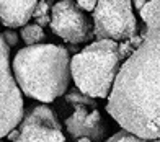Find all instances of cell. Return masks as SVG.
I'll return each mask as SVG.
<instances>
[{
	"label": "cell",
	"instance_id": "1",
	"mask_svg": "<svg viewBox=\"0 0 160 142\" xmlns=\"http://www.w3.org/2000/svg\"><path fill=\"white\" fill-rule=\"evenodd\" d=\"M142 44L122 62L106 111L142 139L160 137V30L145 26Z\"/></svg>",
	"mask_w": 160,
	"mask_h": 142
},
{
	"label": "cell",
	"instance_id": "2",
	"mask_svg": "<svg viewBox=\"0 0 160 142\" xmlns=\"http://www.w3.org/2000/svg\"><path fill=\"white\" fill-rule=\"evenodd\" d=\"M13 75L25 95L41 103L62 96L70 83V56L59 44H33L13 59Z\"/></svg>",
	"mask_w": 160,
	"mask_h": 142
},
{
	"label": "cell",
	"instance_id": "3",
	"mask_svg": "<svg viewBox=\"0 0 160 142\" xmlns=\"http://www.w3.org/2000/svg\"><path fill=\"white\" fill-rule=\"evenodd\" d=\"M119 42L97 39L70 59V72L77 88L93 98H108L122 66Z\"/></svg>",
	"mask_w": 160,
	"mask_h": 142
},
{
	"label": "cell",
	"instance_id": "4",
	"mask_svg": "<svg viewBox=\"0 0 160 142\" xmlns=\"http://www.w3.org/2000/svg\"><path fill=\"white\" fill-rule=\"evenodd\" d=\"M137 31L132 0H98L93 10V34L97 39L124 41Z\"/></svg>",
	"mask_w": 160,
	"mask_h": 142
},
{
	"label": "cell",
	"instance_id": "5",
	"mask_svg": "<svg viewBox=\"0 0 160 142\" xmlns=\"http://www.w3.org/2000/svg\"><path fill=\"white\" fill-rule=\"evenodd\" d=\"M23 119L21 88L10 70V46L0 33V139Z\"/></svg>",
	"mask_w": 160,
	"mask_h": 142
},
{
	"label": "cell",
	"instance_id": "6",
	"mask_svg": "<svg viewBox=\"0 0 160 142\" xmlns=\"http://www.w3.org/2000/svg\"><path fill=\"white\" fill-rule=\"evenodd\" d=\"M49 26L54 34L70 44H80L95 36L88 18L74 0H59L52 5Z\"/></svg>",
	"mask_w": 160,
	"mask_h": 142
},
{
	"label": "cell",
	"instance_id": "7",
	"mask_svg": "<svg viewBox=\"0 0 160 142\" xmlns=\"http://www.w3.org/2000/svg\"><path fill=\"white\" fill-rule=\"evenodd\" d=\"M20 136L12 142H65L62 126L49 106H34L20 123Z\"/></svg>",
	"mask_w": 160,
	"mask_h": 142
},
{
	"label": "cell",
	"instance_id": "8",
	"mask_svg": "<svg viewBox=\"0 0 160 142\" xmlns=\"http://www.w3.org/2000/svg\"><path fill=\"white\" fill-rule=\"evenodd\" d=\"M67 132L74 137H90L92 140H103L105 129L101 126V116L97 108L90 106H74L72 116L65 119Z\"/></svg>",
	"mask_w": 160,
	"mask_h": 142
},
{
	"label": "cell",
	"instance_id": "9",
	"mask_svg": "<svg viewBox=\"0 0 160 142\" xmlns=\"http://www.w3.org/2000/svg\"><path fill=\"white\" fill-rule=\"evenodd\" d=\"M38 0H0V18L7 28H20L33 18Z\"/></svg>",
	"mask_w": 160,
	"mask_h": 142
},
{
	"label": "cell",
	"instance_id": "10",
	"mask_svg": "<svg viewBox=\"0 0 160 142\" xmlns=\"http://www.w3.org/2000/svg\"><path fill=\"white\" fill-rule=\"evenodd\" d=\"M141 18L150 30H160V0H149L139 10Z\"/></svg>",
	"mask_w": 160,
	"mask_h": 142
},
{
	"label": "cell",
	"instance_id": "11",
	"mask_svg": "<svg viewBox=\"0 0 160 142\" xmlns=\"http://www.w3.org/2000/svg\"><path fill=\"white\" fill-rule=\"evenodd\" d=\"M21 38H23V41L26 42V46H33V44H39L41 41H44L46 34L44 31H42V26H39L38 23L34 25H25L21 26Z\"/></svg>",
	"mask_w": 160,
	"mask_h": 142
},
{
	"label": "cell",
	"instance_id": "12",
	"mask_svg": "<svg viewBox=\"0 0 160 142\" xmlns=\"http://www.w3.org/2000/svg\"><path fill=\"white\" fill-rule=\"evenodd\" d=\"M65 101H67L69 105H72V106L82 105V106L97 108V101L93 100V96L87 95V93H83V91H80V90H72V91H69V93L65 95Z\"/></svg>",
	"mask_w": 160,
	"mask_h": 142
},
{
	"label": "cell",
	"instance_id": "13",
	"mask_svg": "<svg viewBox=\"0 0 160 142\" xmlns=\"http://www.w3.org/2000/svg\"><path fill=\"white\" fill-rule=\"evenodd\" d=\"M106 142H150V140L142 139V137L136 136V134H132V132L122 129V131H119V132H116L114 136L110 137Z\"/></svg>",
	"mask_w": 160,
	"mask_h": 142
},
{
	"label": "cell",
	"instance_id": "14",
	"mask_svg": "<svg viewBox=\"0 0 160 142\" xmlns=\"http://www.w3.org/2000/svg\"><path fill=\"white\" fill-rule=\"evenodd\" d=\"M49 10H52V5H51L49 0H38V3H36V7H34L33 18L46 17V15H49Z\"/></svg>",
	"mask_w": 160,
	"mask_h": 142
},
{
	"label": "cell",
	"instance_id": "15",
	"mask_svg": "<svg viewBox=\"0 0 160 142\" xmlns=\"http://www.w3.org/2000/svg\"><path fill=\"white\" fill-rule=\"evenodd\" d=\"M2 36H3V39L7 41V44H8L10 47H12V46H17V42H18V34L13 31V30H5V31L2 33Z\"/></svg>",
	"mask_w": 160,
	"mask_h": 142
},
{
	"label": "cell",
	"instance_id": "16",
	"mask_svg": "<svg viewBox=\"0 0 160 142\" xmlns=\"http://www.w3.org/2000/svg\"><path fill=\"white\" fill-rule=\"evenodd\" d=\"M75 2H77V5L82 10L93 12V10H95V7H97V3H98V0H75Z\"/></svg>",
	"mask_w": 160,
	"mask_h": 142
},
{
	"label": "cell",
	"instance_id": "17",
	"mask_svg": "<svg viewBox=\"0 0 160 142\" xmlns=\"http://www.w3.org/2000/svg\"><path fill=\"white\" fill-rule=\"evenodd\" d=\"M34 21L38 23L39 26H46V25H51V15H46V17H39V18H34Z\"/></svg>",
	"mask_w": 160,
	"mask_h": 142
},
{
	"label": "cell",
	"instance_id": "18",
	"mask_svg": "<svg viewBox=\"0 0 160 142\" xmlns=\"http://www.w3.org/2000/svg\"><path fill=\"white\" fill-rule=\"evenodd\" d=\"M147 2H149V0H132V5L136 7L137 10H141V8H142V7H144L145 3H147Z\"/></svg>",
	"mask_w": 160,
	"mask_h": 142
},
{
	"label": "cell",
	"instance_id": "19",
	"mask_svg": "<svg viewBox=\"0 0 160 142\" xmlns=\"http://www.w3.org/2000/svg\"><path fill=\"white\" fill-rule=\"evenodd\" d=\"M77 142H95V140H92L90 137H78Z\"/></svg>",
	"mask_w": 160,
	"mask_h": 142
},
{
	"label": "cell",
	"instance_id": "20",
	"mask_svg": "<svg viewBox=\"0 0 160 142\" xmlns=\"http://www.w3.org/2000/svg\"><path fill=\"white\" fill-rule=\"evenodd\" d=\"M150 142H160V137H157V139H152Z\"/></svg>",
	"mask_w": 160,
	"mask_h": 142
},
{
	"label": "cell",
	"instance_id": "21",
	"mask_svg": "<svg viewBox=\"0 0 160 142\" xmlns=\"http://www.w3.org/2000/svg\"><path fill=\"white\" fill-rule=\"evenodd\" d=\"M0 142H3V140H2V139H0Z\"/></svg>",
	"mask_w": 160,
	"mask_h": 142
},
{
	"label": "cell",
	"instance_id": "22",
	"mask_svg": "<svg viewBox=\"0 0 160 142\" xmlns=\"http://www.w3.org/2000/svg\"><path fill=\"white\" fill-rule=\"evenodd\" d=\"M0 21H2V18H0Z\"/></svg>",
	"mask_w": 160,
	"mask_h": 142
}]
</instances>
